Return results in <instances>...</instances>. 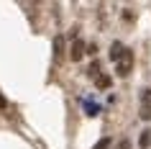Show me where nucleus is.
I'll list each match as a JSON object with an SVG mask.
<instances>
[{
  "label": "nucleus",
  "mask_w": 151,
  "mask_h": 149,
  "mask_svg": "<svg viewBox=\"0 0 151 149\" xmlns=\"http://www.w3.org/2000/svg\"><path fill=\"white\" fill-rule=\"evenodd\" d=\"M131 70H133V52L126 47L123 52H120V57L115 59V72H118L120 77H128Z\"/></svg>",
  "instance_id": "nucleus-1"
},
{
  "label": "nucleus",
  "mask_w": 151,
  "mask_h": 149,
  "mask_svg": "<svg viewBox=\"0 0 151 149\" xmlns=\"http://www.w3.org/2000/svg\"><path fill=\"white\" fill-rule=\"evenodd\" d=\"M141 118L151 121V90H141Z\"/></svg>",
  "instance_id": "nucleus-2"
},
{
  "label": "nucleus",
  "mask_w": 151,
  "mask_h": 149,
  "mask_svg": "<svg viewBox=\"0 0 151 149\" xmlns=\"http://www.w3.org/2000/svg\"><path fill=\"white\" fill-rule=\"evenodd\" d=\"M82 54H85V41H82V39H77L74 44H72V49H69L72 62H80V59H82Z\"/></svg>",
  "instance_id": "nucleus-3"
},
{
  "label": "nucleus",
  "mask_w": 151,
  "mask_h": 149,
  "mask_svg": "<svg viewBox=\"0 0 151 149\" xmlns=\"http://www.w3.org/2000/svg\"><path fill=\"white\" fill-rule=\"evenodd\" d=\"M138 147L141 149H151V129H143L138 136Z\"/></svg>",
  "instance_id": "nucleus-4"
},
{
  "label": "nucleus",
  "mask_w": 151,
  "mask_h": 149,
  "mask_svg": "<svg viewBox=\"0 0 151 149\" xmlns=\"http://www.w3.org/2000/svg\"><path fill=\"white\" fill-rule=\"evenodd\" d=\"M95 85H97V90H108V87H110V77H108V75H97Z\"/></svg>",
  "instance_id": "nucleus-5"
},
{
  "label": "nucleus",
  "mask_w": 151,
  "mask_h": 149,
  "mask_svg": "<svg viewBox=\"0 0 151 149\" xmlns=\"http://www.w3.org/2000/svg\"><path fill=\"white\" fill-rule=\"evenodd\" d=\"M123 49H126V47H123L120 41H113V47H110V59H113V62L120 57V52H123Z\"/></svg>",
  "instance_id": "nucleus-6"
},
{
  "label": "nucleus",
  "mask_w": 151,
  "mask_h": 149,
  "mask_svg": "<svg viewBox=\"0 0 151 149\" xmlns=\"http://www.w3.org/2000/svg\"><path fill=\"white\" fill-rule=\"evenodd\" d=\"M62 52H64V39H62V36H56V39H54V54H56V59L62 57Z\"/></svg>",
  "instance_id": "nucleus-7"
},
{
  "label": "nucleus",
  "mask_w": 151,
  "mask_h": 149,
  "mask_svg": "<svg viewBox=\"0 0 151 149\" xmlns=\"http://www.w3.org/2000/svg\"><path fill=\"white\" fill-rule=\"evenodd\" d=\"M92 149H110V136H103V139L97 141V144H95Z\"/></svg>",
  "instance_id": "nucleus-8"
},
{
  "label": "nucleus",
  "mask_w": 151,
  "mask_h": 149,
  "mask_svg": "<svg viewBox=\"0 0 151 149\" xmlns=\"http://www.w3.org/2000/svg\"><path fill=\"white\" fill-rule=\"evenodd\" d=\"M87 75H90V77H97V75H100V62H92V64H90Z\"/></svg>",
  "instance_id": "nucleus-9"
},
{
  "label": "nucleus",
  "mask_w": 151,
  "mask_h": 149,
  "mask_svg": "<svg viewBox=\"0 0 151 149\" xmlns=\"http://www.w3.org/2000/svg\"><path fill=\"white\" fill-rule=\"evenodd\" d=\"M85 108H87V116H97V110H100L95 103H85Z\"/></svg>",
  "instance_id": "nucleus-10"
},
{
  "label": "nucleus",
  "mask_w": 151,
  "mask_h": 149,
  "mask_svg": "<svg viewBox=\"0 0 151 149\" xmlns=\"http://www.w3.org/2000/svg\"><path fill=\"white\" fill-rule=\"evenodd\" d=\"M118 149H131V141H128V139H123V141L118 144Z\"/></svg>",
  "instance_id": "nucleus-11"
},
{
  "label": "nucleus",
  "mask_w": 151,
  "mask_h": 149,
  "mask_svg": "<svg viewBox=\"0 0 151 149\" xmlns=\"http://www.w3.org/2000/svg\"><path fill=\"white\" fill-rule=\"evenodd\" d=\"M5 105H8V103H5V98H3V95H0V110L5 108Z\"/></svg>",
  "instance_id": "nucleus-12"
}]
</instances>
